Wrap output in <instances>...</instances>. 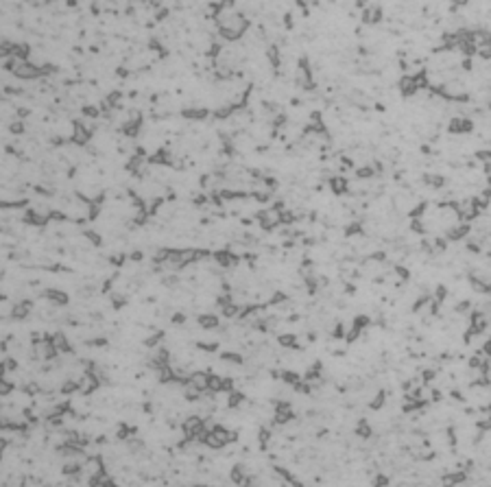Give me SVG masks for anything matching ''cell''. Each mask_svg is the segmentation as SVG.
Here are the masks:
<instances>
[{
    "label": "cell",
    "instance_id": "1",
    "mask_svg": "<svg viewBox=\"0 0 491 487\" xmlns=\"http://www.w3.org/2000/svg\"><path fill=\"white\" fill-rule=\"evenodd\" d=\"M471 127H474V123L467 118H454L450 125V129L456 131V134H467V131H471Z\"/></svg>",
    "mask_w": 491,
    "mask_h": 487
}]
</instances>
